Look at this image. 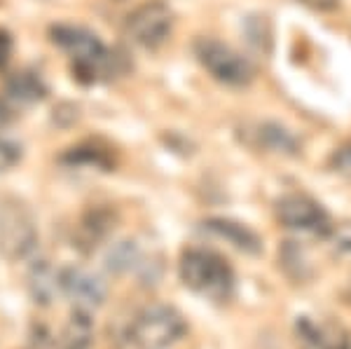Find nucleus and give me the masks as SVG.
Returning <instances> with one entry per match:
<instances>
[{
  "label": "nucleus",
  "instance_id": "1",
  "mask_svg": "<svg viewBox=\"0 0 351 349\" xmlns=\"http://www.w3.org/2000/svg\"><path fill=\"white\" fill-rule=\"evenodd\" d=\"M52 43L61 52H66L73 61V73L82 82H96L101 77H110L120 73V56L110 52L99 36L89 28L77 24H56L49 28Z\"/></svg>",
  "mask_w": 351,
  "mask_h": 349
},
{
  "label": "nucleus",
  "instance_id": "2",
  "mask_svg": "<svg viewBox=\"0 0 351 349\" xmlns=\"http://www.w3.org/2000/svg\"><path fill=\"white\" fill-rule=\"evenodd\" d=\"M180 279L190 291L206 300L225 302L234 293V272L223 256L204 249H190L180 256Z\"/></svg>",
  "mask_w": 351,
  "mask_h": 349
},
{
  "label": "nucleus",
  "instance_id": "3",
  "mask_svg": "<svg viewBox=\"0 0 351 349\" xmlns=\"http://www.w3.org/2000/svg\"><path fill=\"white\" fill-rule=\"evenodd\" d=\"M38 223L31 209L16 197H0V256L24 261L38 246Z\"/></svg>",
  "mask_w": 351,
  "mask_h": 349
},
{
  "label": "nucleus",
  "instance_id": "4",
  "mask_svg": "<svg viewBox=\"0 0 351 349\" xmlns=\"http://www.w3.org/2000/svg\"><path fill=\"white\" fill-rule=\"evenodd\" d=\"M188 330L183 314L169 305H150L136 314L129 340L136 349H169Z\"/></svg>",
  "mask_w": 351,
  "mask_h": 349
},
{
  "label": "nucleus",
  "instance_id": "5",
  "mask_svg": "<svg viewBox=\"0 0 351 349\" xmlns=\"http://www.w3.org/2000/svg\"><path fill=\"white\" fill-rule=\"evenodd\" d=\"M195 59L213 80L228 87H246L256 77V69L243 54L216 38H197L192 45Z\"/></svg>",
  "mask_w": 351,
  "mask_h": 349
},
{
  "label": "nucleus",
  "instance_id": "6",
  "mask_svg": "<svg viewBox=\"0 0 351 349\" xmlns=\"http://www.w3.org/2000/svg\"><path fill=\"white\" fill-rule=\"evenodd\" d=\"M173 10L164 0H145L136 5L124 19V33L134 45L143 49H160L171 38Z\"/></svg>",
  "mask_w": 351,
  "mask_h": 349
},
{
  "label": "nucleus",
  "instance_id": "7",
  "mask_svg": "<svg viewBox=\"0 0 351 349\" xmlns=\"http://www.w3.org/2000/svg\"><path fill=\"white\" fill-rule=\"evenodd\" d=\"M276 218L288 230H298V232H307L314 237H328L332 234L335 225L328 211L311 200L307 195H286L276 202Z\"/></svg>",
  "mask_w": 351,
  "mask_h": 349
},
{
  "label": "nucleus",
  "instance_id": "8",
  "mask_svg": "<svg viewBox=\"0 0 351 349\" xmlns=\"http://www.w3.org/2000/svg\"><path fill=\"white\" fill-rule=\"evenodd\" d=\"M295 345L298 349H351V333L335 319L300 317Z\"/></svg>",
  "mask_w": 351,
  "mask_h": 349
},
{
  "label": "nucleus",
  "instance_id": "9",
  "mask_svg": "<svg viewBox=\"0 0 351 349\" xmlns=\"http://www.w3.org/2000/svg\"><path fill=\"white\" fill-rule=\"evenodd\" d=\"M61 293L73 302L75 309H89L101 307L106 300V286L96 274L87 272L84 267H64L59 269Z\"/></svg>",
  "mask_w": 351,
  "mask_h": 349
},
{
  "label": "nucleus",
  "instance_id": "10",
  "mask_svg": "<svg viewBox=\"0 0 351 349\" xmlns=\"http://www.w3.org/2000/svg\"><path fill=\"white\" fill-rule=\"evenodd\" d=\"M117 216L110 206L99 204L89 206L87 211L80 216L75 230H73V246L82 253H92L110 237V232L115 230Z\"/></svg>",
  "mask_w": 351,
  "mask_h": 349
},
{
  "label": "nucleus",
  "instance_id": "11",
  "mask_svg": "<svg viewBox=\"0 0 351 349\" xmlns=\"http://www.w3.org/2000/svg\"><path fill=\"white\" fill-rule=\"evenodd\" d=\"M243 141L253 148L267 150L276 155H298L300 141L293 132L276 122H256V125L243 127Z\"/></svg>",
  "mask_w": 351,
  "mask_h": 349
},
{
  "label": "nucleus",
  "instance_id": "12",
  "mask_svg": "<svg viewBox=\"0 0 351 349\" xmlns=\"http://www.w3.org/2000/svg\"><path fill=\"white\" fill-rule=\"evenodd\" d=\"M204 230L211 232L213 237L228 241L232 249H237L241 253L256 256V253L263 251V241H260V237L243 223L230 221V218H208V221L204 223Z\"/></svg>",
  "mask_w": 351,
  "mask_h": 349
},
{
  "label": "nucleus",
  "instance_id": "13",
  "mask_svg": "<svg viewBox=\"0 0 351 349\" xmlns=\"http://www.w3.org/2000/svg\"><path fill=\"white\" fill-rule=\"evenodd\" d=\"M61 162L71 167H89V169H101V171H112L115 167V153L110 145L101 143V141H84L73 148H68L61 155Z\"/></svg>",
  "mask_w": 351,
  "mask_h": 349
},
{
  "label": "nucleus",
  "instance_id": "14",
  "mask_svg": "<svg viewBox=\"0 0 351 349\" xmlns=\"http://www.w3.org/2000/svg\"><path fill=\"white\" fill-rule=\"evenodd\" d=\"M28 293H31L33 302L43 307H49L61 293V281L59 272L49 265L47 261H38L36 265L28 269Z\"/></svg>",
  "mask_w": 351,
  "mask_h": 349
},
{
  "label": "nucleus",
  "instance_id": "15",
  "mask_svg": "<svg viewBox=\"0 0 351 349\" xmlns=\"http://www.w3.org/2000/svg\"><path fill=\"white\" fill-rule=\"evenodd\" d=\"M94 337V324L89 312L84 309H73L71 319L66 322L64 330H61L59 340L64 349H89Z\"/></svg>",
  "mask_w": 351,
  "mask_h": 349
},
{
  "label": "nucleus",
  "instance_id": "16",
  "mask_svg": "<svg viewBox=\"0 0 351 349\" xmlns=\"http://www.w3.org/2000/svg\"><path fill=\"white\" fill-rule=\"evenodd\" d=\"M45 84L36 73H14L8 80V99L14 101V104H36L45 97Z\"/></svg>",
  "mask_w": 351,
  "mask_h": 349
},
{
  "label": "nucleus",
  "instance_id": "17",
  "mask_svg": "<svg viewBox=\"0 0 351 349\" xmlns=\"http://www.w3.org/2000/svg\"><path fill=\"white\" fill-rule=\"evenodd\" d=\"M21 160V148L14 143L12 139L8 136H0V173L10 171L19 165Z\"/></svg>",
  "mask_w": 351,
  "mask_h": 349
},
{
  "label": "nucleus",
  "instance_id": "18",
  "mask_svg": "<svg viewBox=\"0 0 351 349\" xmlns=\"http://www.w3.org/2000/svg\"><path fill=\"white\" fill-rule=\"evenodd\" d=\"M31 349H64V347H61L59 335L49 333L45 326H38L31 337Z\"/></svg>",
  "mask_w": 351,
  "mask_h": 349
},
{
  "label": "nucleus",
  "instance_id": "19",
  "mask_svg": "<svg viewBox=\"0 0 351 349\" xmlns=\"http://www.w3.org/2000/svg\"><path fill=\"white\" fill-rule=\"evenodd\" d=\"M330 165L339 173V176H344L347 181H351V143H344L342 148L335 150Z\"/></svg>",
  "mask_w": 351,
  "mask_h": 349
},
{
  "label": "nucleus",
  "instance_id": "20",
  "mask_svg": "<svg viewBox=\"0 0 351 349\" xmlns=\"http://www.w3.org/2000/svg\"><path fill=\"white\" fill-rule=\"evenodd\" d=\"M12 54H14V40L10 36V31L0 28V71H5L12 61Z\"/></svg>",
  "mask_w": 351,
  "mask_h": 349
},
{
  "label": "nucleus",
  "instance_id": "21",
  "mask_svg": "<svg viewBox=\"0 0 351 349\" xmlns=\"http://www.w3.org/2000/svg\"><path fill=\"white\" fill-rule=\"evenodd\" d=\"M300 3H304L307 8L311 10H321V12H330V10H335L339 5V0H300Z\"/></svg>",
  "mask_w": 351,
  "mask_h": 349
}]
</instances>
